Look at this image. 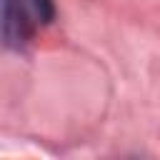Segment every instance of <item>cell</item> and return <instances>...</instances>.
<instances>
[{"label":"cell","instance_id":"cell-1","mask_svg":"<svg viewBox=\"0 0 160 160\" xmlns=\"http://www.w3.org/2000/svg\"><path fill=\"white\" fill-rule=\"evenodd\" d=\"M40 22L35 20L28 0H2V12H0V42L20 50L25 48Z\"/></svg>","mask_w":160,"mask_h":160},{"label":"cell","instance_id":"cell-2","mask_svg":"<svg viewBox=\"0 0 160 160\" xmlns=\"http://www.w3.org/2000/svg\"><path fill=\"white\" fill-rule=\"evenodd\" d=\"M28 5L40 25H50L55 20V2L52 0H28Z\"/></svg>","mask_w":160,"mask_h":160}]
</instances>
